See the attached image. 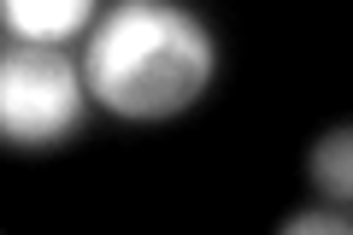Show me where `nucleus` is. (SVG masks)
I'll use <instances>...</instances> for the list:
<instances>
[{"label": "nucleus", "instance_id": "nucleus-1", "mask_svg": "<svg viewBox=\"0 0 353 235\" xmlns=\"http://www.w3.org/2000/svg\"><path fill=\"white\" fill-rule=\"evenodd\" d=\"M218 48L206 24L189 6H165V0H118L112 12H101L83 53L88 94L130 124L189 112L206 94Z\"/></svg>", "mask_w": 353, "mask_h": 235}, {"label": "nucleus", "instance_id": "nucleus-2", "mask_svg": "<svg viewBox=\"0 0 353 235\" xmlns=\"http://www.w3.org/2000/svg\"><path fill=\"white\" fill-rule=\"evenodd\" d=\"M88 83L59 48L0 53V141L6 147H65L83 130Z\"/></svg>", "mask_w": 353, "mask_h": 235}, {"label": "nucleus", "instance_id": "nucleus-3", "mask_svg": "<svg viewBox=\"0 0 353 235\" xmlns=\"http://www.w3.org/2000/svg\"><path fill=\"white\" fill-rule=\"evenodd\" d=\"M0 24L30 48H59L94 24V0H0Z\"/></svg>", "mask_w": 353, "mask_h": 235}, {"label": "nucleus", "instance_id": "nucleus-4", "mask_svg": "<svg viewBox=\"0 0 353 235\" xmlns=\"http://www.w3.org/2000/svg\"><path fill=\"white\" fill-rule=\"evenodd\" d=\"M312 183L324 194H336V200L353 194V136L347 130H336V136H324L312 147Z\"/></svg>", "mask_w": 353, "mask_h": 235}, {"label": "nucleus", "instance_id": "nucleus-5", "mask_svg": "<svg viewBox=\"0 0 353 235\" xmlns=\"http://www.w3.org/2000/svg\"><path fill=\"white\" fill-rule=\"evenodd\" d=\"M283 229H330V235H347V218H330V212H306V218H289Z\"/></svg>", "mask_w": 353, "mask_h": 235}]
</instances>
